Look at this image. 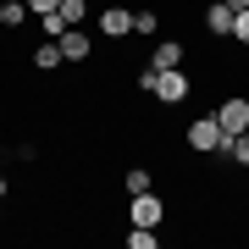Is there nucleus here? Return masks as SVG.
<instances>
[{"label": "nucleus", "mask_w": 249, "mask_h": 249, "mask_svg": "<svg viewBox=\"0 0 249 249\" xmlns=\"http://www.w3.org/2000/svg\"><path fill=\"white\" fill-rule=\"evenodd\" d=\"M155 28H160V17H155V11H133V34H144V39H150Z\"/></svg>", "instance_id": "14"}, {"label": "nucleus", "mask_w": 249, "mask_h": 249, "mask_svg": "<svg viewBox=\"0 0 249 249\" xmlns=\"http://www.w3.org/2000/svg\"><path fill=\"white\" fill-rule=\"evenodd\" d=\"M28 17H34V11H28V0H6V6H0V22H6V28H22Z\"/></svg>", "instance_id": "10"}, {"label": "nucleus", "mask_w": 249, "mask_h": 249, "mask_svg": "<svg viewBox=\"0 0 249 249\" xmlns=\"http://www.w3.org/2000/svg\"><path fill=\"white\" fill-rule=\"evenodd\" d=\"M122 188H127V194H144V188H150V172H144V166H133V172L122 178Z\"/></svg>", "instance_id": "13"}, {"label": "nucleus", "mask_w": 249, "mask_h": 249, "mask_svg": "<svg viewBox=\"0 0 249 249\" xmlns=\"http://www.w3.org/2000/svg\"><path fill=\"white\" fill-rule=\"evenodd\" d=\"M127 199H133V205H127L133 227H160V222H166V199H160V194L144 188V194H127Z\"/></svg>", "instance_id": "2"}, {"label": "nucleus", "mask_w": 249, "mask_h": 249, "mask_svg": "<svg viewBox=\"0 0 249 249\" xmlns=\"http://www.w3.org/2000/svg\"><path fill=\"white\" fill-rule=\"evenodd\" d=\"M232 39H238V45H249V11H232Z\"/></svg>", "instance_id": "17"}, {"label": "nucleus", "mask_w": 249, "mask_h": 249, "mask_svg": "<svg viewBox=\"0 0 249 249\" xmlns=\"http://www.w3.org/2000/svg\"><path fill=\"white\" fill-rule=\"evenodd\" d=\"M0 6H6V0H0Z\"/></svg>", "instance_id": "21"}, {"label": "nucleus", "mask_w": 249, "mask_h": 249, "mask_svg": "<svg viewBox=\"0 0 249 249\" xmlns=\"http://www.w3.org/2000/svg\"><path fill=\"white\" fill-rule=\"evenodd\" d=\"M55 11H61V22H67V28H78L83 17H89V6H83V0H61Z\"/></svg>", "instance_id": "11"}, {"label": "nucleus", "mask_w": 249, "mask_h": 249, "mask_svg": "<svg viewBox=\"0 0 249 249\" xmlns=\"http://www.w3.org/2000/svg\"><path fill=\"white\" fill-rule=\"evenodd\" d=\"M227 150H232V160H238V166H249V127H244V133H232V139H227Z\"/></svg>", "instance_id": "12"}, {"label": "nucleus", "mask_w": 249, "mask_h": 249, "mask_svg": "<svg viewBox=\"0 0 249 249\" xmlns=\"http://www.w3.org/2000/svg\"><path fill=\"white\" fill-rule=\"evenodd\" d=\"M188 150H199V155H216V150H227V133H222V122H216V116H199V122H188Z\"/></svg>", "instance_id": "1"}, {"label": "nucleus", "mask_w": 249, "mask_h": 249, "mask_svg": "<svg viewBox=\"0 0 249 249\" xmlns=\"http://www.w3.org/2000/svg\"><path fill=\"white\" fill-rule=\"evenodd\" d=\"M216 122H222V133H227V139H232V133H244V127H249V100H244V94H227L222 106H216Z\"/></svg>", "instance_id": "4"}, {"label": "nucleus", "mask_w": 249, "mask_h": 249, "mask_svg": "<svg viewBox=\"0 0 249 249\" xmlns=\"http://www.w3.org/2000/svg\"><path fill=\"white\" fill-rule=\"evenodd\" d=\"M6 194H11V188H6V178H0V199H6Z\"/></svg>", "instance_id": "20"}, {"label": "nucleus", "mask_w": 249, "mask_h": 249, "mask_svg": "<svg viewBox=\"0 0 249 249\" xmlns=\"http://www.w3.org/2000/svg\"><path fill=\"white\" fill-rule=\"evenodd\" d=\"M127 244H133V249H155L160 238H155V227H133V232H127Z\"/></svg>", "instance_id": "15"}, {"label": "nucleus", "mask_w": 249, "mask_h": 249, "mask_svg": "<svg viewBox=\"0 0 249 249\" xmlns=\"http://www.w3.org/2000/svg\"><path fill=\"white\" fill-rule=\"evenodd\" d=\"M150 67H155V72H172V67H183V45H178V39H160V45L150 50Z\"/></svg>", "instance_id": "6"}, {"label": "nucleus", "mask_w": 249, "mask_h": 249, "mask_svg": "<svg viewBox=\"0 0 249 249\" xmlns=\"http://www.w3.org/2000/svg\"><path fill=\"white\" fill-rule=\"evenodd\" d=\"M55 45H61V61H72V67H78V61H89V39H83L78 28H67Z\"/></svg>", "instance_id": "7"}, {"label": "nucleus", "mask_w": 249, "mask_h": 249, "mask_svg": "<svg viewBox=\"0 0 249 249\" xmlns=\"http://www.w3.org/2000/svg\"><path fill=\"white\" fill-rule=\"evenodd\" d=\"M39 28H45V39H61V34H67V22H61V11H50V17H39Z\"/></svg>", "instance_id": "16"}, {"label": "nucleus", "mask_w": 249, "mask_h": 249, "mask_svg": "<svg viewBox=\"0 0 249 249\" xmlns=\"http://www.w3.org/2000/svg\"><path fill=\"white\" fill-rule=\"evenodd\" d=\"M188 89H194V83H188L183 67H172V72H160V78H155V100H160V106H183Z\"/></svg>", "instance_id": "3"}, {"label": "nucleus", "mask_w": 249, "mask_h": 249, "mask_svg": "<svg viewBox=\"0 0 249 249\" xmlns=\"http://www.w3.org/2000/svg\"><path fill=\"white\" fill-rule=\"evenodd\" d=\"M100 34H111V39L133 34V11H127V6H106V11H100Z\"/></svg>", "instance_id": "5"}, {"label": "nucleus", "mask_w": 249, "mask_h": 249, "mask_svg": "<svg viewBox=\"0 0 249 249\" xmlns=\"http://www.w3.org/2000/svg\"><path fill=\"white\" fill-rule=\"evenodd\" d=\"M55 6H61V0H28V11H34V17H50Z\"/></svg>", "instance_id": "18"}, {"label": "nucleus", "mask_w": 249, "mask_h": 249, "mask_svg": "<svg viewBox=\"0 0 249 249\" xmlns=\"http://www.w3.org/2000/svg\"><path fill=\"white\" fill-rule=\"evenodd\" d=\"M28 61H34L39 72H50V67H61V45H55V39H45V45H34V50H28Z\"/></svg>", "instance_id": "9"}, {"label": "nucleus", "mask_w": 249, "mask_h": 249, "mask_svg": "<svg viewBox=\"0 0 249 249\" xmlns=\"http://www.w3.org/2000/svg\"><path fill=\"white\" fill-rule=\"evenodd\" d=\"M205 28H211L216 39H232V6L222 0V6H205Z\"/></svg>", "instance_id": "8"}, {"label": "nucleus", "mask_w": 249, "mask_h": 249, "mask_svg": "<svg viewBox=\"0 0 249 249\" xmlns=\"http://www.w3.org/2000/svg\"><path fill=\"white\" fill-rule=\"evenodd\" d=\"M227 6H232V11H249V0H227Z\"/></svg>", "instance_id": "19"}]
</instances>
